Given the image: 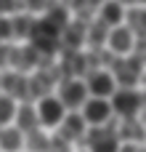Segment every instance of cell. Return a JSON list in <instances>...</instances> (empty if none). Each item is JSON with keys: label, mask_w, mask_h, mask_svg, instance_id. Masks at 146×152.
I'll list each match as a JSON object with an SVG mask.
<instances>
[{"label": "cell", "mask_w": 146, "mask_h": 152, "mask_svg": "<svg viewBox=\"0 0 146 152\" xmlns=\"http://www.w3.org/2000/svg\"><path fill=\"white\" fill-rule=\"evenodd\" d=\"M114 72H112V77H114V83L120 86V88H136L138 83H141V77H144V61L138 59V56H122V59H114Z\"/></svg>", "instance_id": "6da1fadb"}, {"label": "cell", "mask_w": 146, "mask_h": 152, "mask_svg": "<svg viewBox=\"0 0 146 152\" xmlns=\"http://www.w3.org/2000/svg\"><path fill=\"white\" fill-rule=\"evenodd\" d=\"M112 104V112L120 118V120H128V118H138L144 104H141V94L136 88H117L109 99Z\"/></svg>", "instance_id": "7a4b0ae2"}, {"label": "cell", "mask_w": 146, "mask_h": 152, "mask_svg": "<svg viewBox=\"0 0 146 152\" xmlns=\"http://www.w3.org/2000/svg\"><path fill=\"white\" fill-rule=\"evenodd\" d=\"M82 144L88 147V152H120V139H117L114 123L101 126V128H88Z\"/></svg>", "instance_id": "3957f363"}, {"label": "cell", "mask_w": 146, "mask_h": 152, "mask_svg": "<svg viewBox=\"0 0 146 152\" xmlns=\"http://www.w3.org/2000/svg\"><path fill=\"white\" fill-rule=\"evenodd\" d=\"M64 110H77L88 102V88H85V80H61L59 83V96H56Z\"/></svg>", "instance_id": "277c9868"}, {"label": "cell", "mask_w": 146, "mask_h": 152, "mask_svg": "<svg viewBox=\"0 0 146 152\" xmlns=\"http://www.w3.org/2000/svg\"><path fill=\"white\" fill-rule=\"evenodd\" d=\"M112 104H109V99H88L85 104H82V120L88 123V126H93V128H101V126H109L112 123Z\"/></svg>", "instance_id": "5b68a950"}, {"label": "cell", "mask_w": 146, "mask_h": 152, "mask_svg": "<svg viewBox=\"0 0 146 152\" xmlns=\"http://www.w3.org/2000/svg\"><path fill=\"white\" fill-rule=\"evenodd\" d=\"M35 110H37V120H40V126H45V128H56V126H61V120H64V115H66L64 104H61L56 96H43V99L35 104Z\"/></svg>", "instance_id": "8992f818"}, {"label": "cell", "mask_w": 146, "mask_h": 152, "mask_svg": "<svg viewBox=\"0 0 146 152\" xmlns=\"http://www.w3.org/2000/svg\"><path fill=\"white\" fill-rule=\"evenodd\" d=\"M85 134H88V123L82 120V115L80 112H66L56 136H61L66 144H82L85 142Z\"/></svg>", "instance_id": "52a82bcc"}, {"label": "cell", "mask_w": 146, "mask_h": 152, "mask_svg": "<svg viewBox=\"0 0 146 152\" xmlns=\"http://www.w3.org/2000/svg\"><path fill=\"white\" fill-rule=\"evenodd\" d=\"M85 88L93 99H112V94L117 91V83L112 77V72H104V69H93L88 72L85 77Z\"/></svg>", "instance_id": "ba28073f"}, {"label": "cell", "mask_w": 146, "mask_h": 152, "mask_svg": "<svg viewBox=\"0 0 146 152\" xmlns=\"http://www.w3.org/2000/svg\"><path fill=\"white\" fill-rule=\"evenodd\" d=\"M109 51L117 56V59H122V56H130L133 53V45H136V35L125 27V24H120V27H114V29H109Z\"/></svg>", "instance_id": "9c48e42d"}, {"label": "cell", "mask_w": 146, "mask_h": 152, "mask_svg": "<svg viewBox=\"0 0 146 152\" xmlns=\"http://www.w3.org/2000/svg\"><path fill=\"white\" fill-rule=\"evenodd\" d=\"M117 131V139L120 144H141L146 139V128L138 118H128V120H120V126H114Z\"/></svg>", "instance_id": "30bf717a"}, {"label": "cell", "mask_w": 146, "mask_h": 152, "mask_svg": "<svg viewBox=\"0 0 146 152\" xmlns=\"http://www.w3.org/2000/svg\"><path fill=\"white\" fill-rule=\"evenodd\" d=\"M13 128H19L21 134H32V131L40 128V120H37V110H35V104H16Z\"/></svg>", "instance_id": "8fae6325"}, {"label": "cell", "mask_w": 146, "mask_h": 152, "mask_svg": "<svg viewBox=\"0 0 146 152\" xmlns=\"http://www.w3.org/2000/svg\"><path fill=\"white\" fill-rule=\"evenodd\" d=\"M122 19H125V8L117 3V0H106V3H101L98 5V21L101 24H106V27H120L122 24Z\"/></svg>", "instance_id": "7c38bea8"}, {"label": "cell", "mask_w": 146, "mask_h": 152, "mask_svg": "<svg viewBox=\"0 0 146 152\" xmlns=\"http://www.w3.org/2000/svg\"><path fill=\"white\" fill-rule=\"evenodd\" d=\"M35 16L32 13H27V11H21V13H13L11 16V32H13V37L16 40H29L32 37V29H35Z\"/></svg>", "instance_id": "4fadbf2b"}, {"label": "cell", "mask_w": 146, "mask_h": 152, "mask_svg": "<svg viewBox=\"0 0 146 152\" xmlns=\"http://www.w3.org/2000/svg\"><path fill=\"white\" fill-rule=\"evenodd\" d=\"M24 147V134L13 126L0 128V152H21Z\"/></svg>", "instance_id": "5bb4252c"}, {"label": "cell", "mask_w": 146, "mask_h": 152, "mask_svg": "<svg viewBox=\"0 0 146 152\" xmlns=\"http://www.w3.org/2000/svg\"><path fill=\"white\" fill-rule=\"evenodd\" d=\"M128 29L136 35V37H146V8H130L128 13Z\"/></svg>", "instance_id": "9a60e30c"}, {"label": "cell", "mask_w": 146, "mask_h": 152, "mask_svg": "<svg viewBox=\"0 0 146 152\" xmlns=\"http://www.w3.org/2000/svg\"><path fill=\"white\" fill-rule=\"evenodd\" d=\"M85 40H88L93 48H101V45H104V40H109V27H106V24H101L98 19H93V21L88 24Z\"/></svg>", "instance_id": "2e32d148"}, {"label": "cell", "mask_w": 146, "mask_h": 152, "mask_svg": "<svg viewBox=\"0 0 146 152\" xmlns=\"http://www.w3.org/2000/svg\"><path fill=\"white\" fill-rule=\"evenodd\" d=\"M24 147L29 152H48L51 147V136H45V131H32V134H24Z\"/></svg>", "instance_id": "e0dca14e"}, {"label": "cell", "mask_w": 146, "mask_h": 152, "mask_svg": "<svg viewBox=\"0 0 146 152\" xmlns=\"http://www.w3.org/2000/svg\"><path fill=\"white\" fill-rule=\"evenodd\" d=\"M13 115H16V102L5 94H0V128H5L8 123H13Z\"/></svg>", "instance_id": "ac0fdd59"}, {"label": "cell", "mask_w": 146, "mask_h": 152, "mask_svg": "<svg viewBox=\"0 0 146 152\" xmlns=\"http://www.w3.org/2000/svg\"><path fill=\"white\" fill-rule=\"evenodd\" d=\"M21 3H24V11L35 16V13H45L53 3H59V0H21Z\"/></svg>", "instance_id": "d6986e66"}, {"label": "cell", "mask_w": 146, "mask_h": 152, "mask_svg": "<svg viewBox=\"0 0 146 152\" xmlns=\"http://www.w3.org/2000/svg\"><path fill=\"white\" fill-rule=\"evenodd\" d=\"M21 11H24L21 0H0V16H13V13H21Z\"/></svg>", "instance_id": "ffe728a7"}, {"label": "cell", "mask_w": 146, "mask_h": 152, "mask_svg": "<svg viewBox=\"0 0 146 152\" xmlns=\"http://www.w3.org/2000/svg\"><path fill=\"white\" fill-rule=\"evenodd\" d=\"M8 40H13V32H11V16H0V43L5 45Z\"/></svg>", "instance_id": "44dd1931"}, {"label": "cell", "mask_w": 146, "mask_h": 152, "mask_svg": "<svg viewBox=\"0 0 146 152\" xmlns=\"http://www.w3.org/2000/svg\"><path fill=\"white\" fill-rule=\"evenodd\" d=\"M48 152H72V144H66L61 136H51V147Z\"/></svg>", "instance_id": "7402d4cb"}, {"label": "cell", "mask_w": 146, "mask_h": 152, "mask_svg": "<svg viewBox=\"0 0 146 152\" xmlns=\"http://www.w3.org/2000/svg\"><path fill=\"white\" fill-rule=\"evenodd\" d=\"M8 56H11V45H3L0 43V69L8 67Z\"/></svg>", "instance_id": "603a6c76"}, {"label": "cell", "mask_w": 146, "mask_h": 152, "mask_svg": "<svg viewBox=\"0 0 146 152\" xmlns=\"http://www.w3.org/2000/svg\"><path fill=\"white\" fill-rule=\"evenodd\" d=\"M120 152H146L144 144H120Z\"/></svg>", "instance_id": "cb8c5ba5"}, {"label": "cell", "mask_w": 146, "mask_h": 152, "mask_svg": "<svg viewBox=\"0 0 146 152\" xmlns=\"http://www.w3.org/2000/svg\"><path fill=\"white\" fill-rule=\"evenodd\" d=\"M88 3H90L93 8H98V5H101V3H106V0H88Z\"/></svg>", "instance_id": "d4e9b609"}, {"label": "cell", "mask_w": 146, "mask_h": 152, "mask_svg": "<svg viewBox=\"0 0 146 152\" xmlns=\"http://www.w3.org/2000/svg\"><path fill=\"white\" fill-rule=\"evenodd\" d=\"M117 3H120V5H122V3H136V0H117Z\"/></svg>", "instance_id": "484cf974"}, {"label": "cell", "mask_w": 146, "mask_h": 152, "mask_svg": "<svg viewBox=\"0 0 146 152\" xmlns=\"http://www.w3.org/2000/svg\"><path fill=\"white\" fill-rule=\"evenodd\" d=\"M141 123H144V128H146V115H144V120H141Z\"/></svg>", "instance_id": "4316f807"}, {"label": "cell", "mask_w": 146, "mask_h": 152, "mask_svg": "<svg viewBox=\"0 0 146 152\" xmlns=\"http://www.w3.org/2000/svg\"><path fill=\"white\" fill-rule=\"evenodd\" d=\"M61 3H72V0H61Z\"/></svg>", "instance_id": "83f0119b"}, {"label": "cell", "mask_w": 146, "mask_h": 152, "mask_svg": "<svg viewBox=\"0 0 146 152\" xmlns=\"http://www.w3.org/2000/svg\"><path fill=\"white\" fill-rule=\"evenodd\" d=\"M136 3H146V0H136Z\"/></svg>", "instance_id": "f1b7e54d"}]
</instances>
